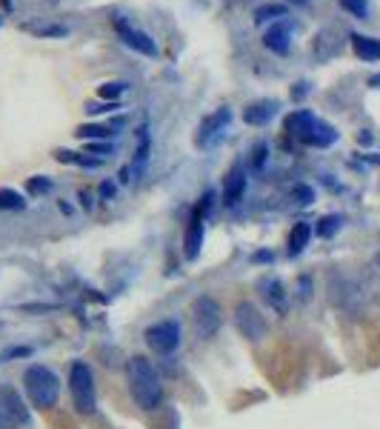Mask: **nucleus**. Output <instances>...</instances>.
I'll return each mask as SVG.
<instances>
[{"label":"nucleus","instance_id":"obj_36","mask_svg":"<svg viewBox=\"0 0 380 429\" xmlns=\"http://www.w3.org/2000/svg\"><path fill=\"white\" fill-rule=\"evenodd\" d=\"M80 200H83V206H86V209L92 206V198H89V192H80Z\"/></svg>","mask_w":380,"mask_h":429},{"label":"nucleus","instance_id":"obj_10","mask_svg":"<svg viewBox=\"0 0 380 429\" xmlns=\"http://www.w3.org/2000/svg\"><path fill=\"white\" fill-rule=\"evenodd\" d=\"M229 121H232L229 106H220V109H215L212 115H206L203 123H200V132H197V147H209V143L229 126Z\"/></svg>","mask_w":380,"mask_h":429},{"label":"nucleus","instance_id":"obj_7","mask_svg":"<svg viewBox=\"0 0 380 429\" xmlns=\"http://www.w3.org/2000/svg\"><path fill=\"white\" fill-rule=\"evenodd\" d=\"M146 343L152 352L157 355H171L178 346H181V324L178 320H157L146 329Z\"/></svg>","mask_w":380,"mask_h":429},{"label":"nucleus","instance_id":"obj_20","mask_svg":"<svg viewBox=\"0 0 380 429\" xmlns=\"http://www.w3.org/2000/svg\"><path fill=\"white\" fill-rule=\"evenodd\" d=\"M55 158H57L60 163H75V166H83V169H97V166H100V161H94V158H83V155L69 152V149H55Z\"/></svg>","mask_w":380,"mask_h":429},{"label":"nucleus","instance_id":"obj_14","mask_svg":"<svg viewBox=\"0 0 380 429\" xmlns=\"http://www.w3.org/2000/svg\"><path fill=\"white\" fill-rule=\"evenodd\" d=\"M278 109H281L278 100H255V103L246 106L244 121H246L249 126H266L274 115H278Z\"/></svg>","mask_w":380,"mask_h":429},{"label":"nucleus","instance_id":"obj_12","mask_svg":"<svg viewBox=\"0 0 380 429\" xmlns=\"http://www.w3.org/2000/svg\"><path fill=\"white\" fill-rule=\"evenodd\" d=\"M149 158H152V135H149V123H143L137 129V147H134V158H132V172L134 181H141L149 169Z\"/></svg>","mask_w":380,"mask_h":429},{"label":"nucleus","instance_id":"obj_29","mask_svg":"<svg viewBox=\"0 0 380 429\" xmlns=\"http://www.w3.org/2000/svg\"><path fill=\"white\" fill-rule=\"evenodd\" d=\"M292 198H295L300 206H309V203L315 200V189H312V186H306V184H300V186L292 189Z\"/></svg>","mask_w":380,"mask_h":429},{"label":"nucleus","instance_id":"obj_38","mask_svg":"<svg viewBox=\"0 0 380 429\" xmlns=\"http://www.w3.org/2000/svg\"><path fill=\"white\" fill-rule=\"evenodd\" d=\"M6 426H9V423H6V421H3V418H0V429H6Z\"/></svg>","mask_w":380,"mask_h":429},{"label":"nucleus","instance_id":"obj_26","mask_svg":"<svg viewBox=\"0 0 380 429\" xmlns=\"http://www.w3.org/2000/svg\"><path fill=\"white\" fill-rule=\"evenodd\" d=\"M31 34H38V38H66L69 29L66 26H26Z\"/></svg>","mask_w":380,"mask_h":429},{"label":"nucleus","instance_id":"obj_32","mask_svg":"<svg viewBox=\"0 0 380 429\" xmlns=\"http://www.w3.org/2000/svg\"><path fill=\"white\" fill-rule=\"evenodd\" d=\"M100 195H103V200H115L118 186H115L112 181H103V184H100Z\"/></svg>","mask_w":380,"mask_h":429},{"label":"nucleus","instance_id":"obj_31","mask_svg":"<svg viewBox=\"0 0 380 429\" xmlns=\"http://www.w3.org/2000/svg\"><path fill=\"white\" fill-rule=\"evenodd\" d=\"M86 152H92V155H112L115 147H109V143H89Z\"/></svg>","mask_w":380,"mask_h":429},{"label":"nucleus","instance_id":"obj_24","mask_svg":"<svg viewBox=\"0 0 380 429\" xmlns=\"http://www.w3.org/2000/svg\"><path fill=\"white\" fill-rule=\"evenodd\" d=\"M23 206H26V200H23L20 192H15V189H0V209H23Z\"/></svg>","mask_w":380,"mask_h":429},{"label":"nucleus","instance_id":"obj_6","mask_svg":"<svg viewBox=\"0 0 380 429\" xmlns=\"http://www.w3.org/2000/svg\"><path fill=\"white\" fill-rule=\"evenodd\" d=\"M234 327H237V332L244 335L246 341H263L266 338V332H269V324H266V318L260 315V309L255 306V304H249V301H240L237 306H234Z\"/></svg>","mask_w":380,"mask_h":429},{"label":"nucleus","instance_id":"obj_34","mask_svg":"<svg viewBox=\"0 0 380 429\" xmlns=\"http://www.w3.org/2000/svg\"><path fill=\"white\" fill-rule=\"evenodd\" d=\"M309 95V83H297V89H292V97L295 100H300V97H306Z\"/></svg>","mask_w":380,"mask_h":429},{"label":"nucleus","instance_id":"obj_15","mask_svg":"<svg viewBox=\"0 0 380 429\" xmlns=\"http://www.w3.org/2000/svg\"><path fill=\"white\" fill-rule=\"evenodd\" d=\"M289 38H292V32H289V23L278 20V23H272L263 34V46L272 49L274 55H286L289 52Z\"/></svg>","mask_w":380,"mask_h":429},{"label":"nucleus","instance_id":"obj_39","mask_svg":"<svg viewBox=\"0 0 380 429\" xmlns=\"http://www.w3.org/2000/svg\"><path fill=\"white\" fill-rule=\"evenodd\" d=\"M3 6H6V9H9V6H12V0H3Z\"/></svg>","mask_w":380,"mask_h":429},{"label":"nucleus","instance_id":"obj_1","mask_svg":"<svg viewBox=\"0 0 380 429\" xmlns=\"http://www.w3.org/2000/svg\"><path fill=\"white\" fill-rule=\"evenodd\" d=\"M126 381H129V392L134 404L143 412H155L163 404V383L160 375L155 372V367L146 361L143 355H134L126 361Z\"/></svg>","mask_w":380,"mask_h":429},{"label":"nucleus","instance_id":"obj_9","mask_svg":"<svg viewBox=\"0 0 380 429\" xmlns=\"http://www.w3.org/2000/svg\"><path fill=\"white\" fill-rule=\"evenodd\" d=\"M115 29H118V34H120V41L129 46V49H134V52H141V55H146V57H157V43L149 38L146 32H141V29H134V26H129L123 18H118L115 20Z\"/></svg>","mask_w":380,"mask_h":429},{"label":"nucleus","instance_id":"obj_23","mask_svg":"<svg viewBox=\"0 0 380 429\" xmlns=\"http://www.w3.org/2000/svg\"><path fill=\"white\" fill-rule=\"evenodd\" d=\"M75 135H78V137H83V140H97V137H109V135H115V132H112V126L83 123V126H78V129H75Z\"/></svg>","mask_w":380,"mask_h":429},{"label":"nucleus","instance_id":"obj_11","mask_svg":"<svg viewBox=\"0 0 380 429\" xmlns=\"http://www.w3.org/2000/svg\"><path fill=\"white\" fill-rule=\"evenodd\" d=\"M297 140H300V143H306V147L326 149V147H332V143L337 140V132H335V126H332V123H326V121L315 118L312 123H309V126H306V129L297 135Z\"/></svg>","mask_w":380,"mask_h":429},{"label":"nucleus","instance_id":"obj_28","mask_svg":"<svg viewBox=\"0 0 380 429\" xmlns=\"http://www.w3.org/2000/svg\"><path fill=\"white\" fill-rule=\"evenodd\" d=\"M340 6L346 9L349 15H355V18H366L369 15V0H340Z\"/></svg>","mask_w":380,"mask_h":429},{"label":"nucleus","instance_id":"obj_37","mask_svg":"<svg viewBox=\"0 0 380 429\" xmlns=\"http://www.w3.org/2000/svg\"><path fill=\"white\" fill-rule=\"evenodd\" d=\"M369 86H374V89H380V75H372V78H369Z\"/></svg>","mask_w":380,"mask_h":429},{"label":"nucleus","instance_id":"obj_19","mask_svg":"<svg viewBox=\"0 0 380 429\" xmlns=\"http://www.w3.org/2000/svg\"><path fill=\"white\" fill-rule=\"evenodd\" d=\"M289 15V6L286 4H263L255 9V23H266L272 18H286Z\"/></svg>","mask_w":380,"mask_h":429},{"label":"nucleus","instance_id":"obj_8","mask_svg":"<svg viewBox=\"0 0 380 429\" xmlns=\"http://www.w3.org/2000/svg\"><path fill=\"white\" fill-rule=\"evenodd\" d=\"M0 418L9 426H29V407L23 404L20 392H15L12 386L0 389Z\"/></svg>","mask_w":380,"mask_h":429},{"label":"nucleus","instance_id":"obj_16","mask_svg":"<svg viewBox=\"0 0 380 429\" xmlns=\"http://www.w3.org/2000/svg\"><path fill=\"white\" fill-rule=\"evenodd\" d=\"M258 290H260V295L269 301V306L274 309V312H286V295H283V283L278 280V278H263L260 283H258Z\"/></svg>","mask_w":380,"mask_h":429},{"label":"nucleus","instance_id":"obj_25","mask_svg":"<svg viewBox=\"0 0 380 429\" xmlns=\"http://www.w3.org/2000/svg\"><path fill=\"white\" fill-rule=\"evenodd\" d=\"M123 92H126V83H123V81H112V83H103V86L97 89V95H100L103 100H112V103H115V100H118V97H120Z\"/></svg>","mask_w":380,"mask_h":429},{"label":"nucleus","instance_id":"obj_33","mask_svg":"<svg viewBox=\"0 0 380 429\" xmlns=\"http://www.w3.org/2000/svg\"><path fill=\"white\" fill-rule=\"evenodd\" d=\"M263 161H266V143H258V147H255V158H252V166L260 169Z\"/></svg>","mask_w":380,"mask_h":429},{"label":"nucleus","instance_id":"obj_40","mask_svg":"<svg viewBox=\"0 0 380 429\" xmlns=\"http://www.w3.org/2000/svg\"><path fill=\"white\" fill-rule=\"evenodd\" d=\"M377 266H380V255H377Z\"/></svg>","mask_w":380,"mask_h":429},{"label":"nucleus","instance_id":"obj_2","mask_svg":"<svg viewBox=\"0 0 380 429\" xmlns=\"http://www.w3.org/2000/svg\"><path fill=\"white\" fill-rule=\"evenodd\" d=\"M23 389H26V395L34 409H52L60 398V381L43 364H31L23 372Z\"/></svg>","mask_w":380,"mask_h":429},{"label":"nucleus","instance_id":"obj_21","mask_svg":"<svg viewBox=\"0 0 380 429\" xmlns=\"http://www.w3.org/2000/svg\"><path fill=\"white\" fill-rule=\"evenodd\" d=\"M315 121V115L312 112H309V109H297V112H292L289 118H286V132H292L295 137L309 126V123H312Z\"/></svg>","mask_w":380,"mask_h":429},{"label":"nucleus","instance_id":"obj_35","mask_svg":"<svg viewBox=\"0 0 380 429\" xmlns=\"http://www.w3.org/2000/svg\"><path fill=\"white\" fill-rule=\"evenodd\" d=\"M129 175H132V166H123V169H120V175H118V177H120V184H129V181H132Z\"/></svg>","mask_w":380,"mask_h":429},{"label":"nucleus","instance_id":"obj_18","mask_svg":"<svg viewBox=\"0 0 380 429\" xmlns=\"http://www.w3.org/2000/svg\"><path fill=\"white\" fill-rule=\"evenodd\" d=\"M309 238H312V226H309L306 221L295 224V229H292V235H289V255H292V258L300 255L303 249L309 246Z\"/></svg>","mask_w":380,"mask_h":429},{"label":"nucleus","instance_id":"obj_22","mask_svg":"<svg viewBox=\"0 0 380 429\" xmlns=\"http://www.w3.org/2000/svg\"><path fill=\"white\" fill-rule=\"evenodd\" d=\"M340 226H343L340 214H323V218L318 221V226H315V232H318V238H332Z\"/></svg>","mask_w":380,"mask_h":429},{"label":"nucleus","instance_id":"obj_17","mask_svg":"<svg viewBox=\"0 0 380 429\" xmlns=\"http://www.w3.org/2000/svg\"><path fill=\"white\" fill-rule=\"evenodd\" d=\"M352 49L360 60H380V41L377 38H366V34H352Z\"/></svg>","mask_w":380,"mask_h":429},{"label":"nucleus","instance_id":"obj_41","mask_svg":"<svg viewBox=\"0 0 380 429\" xmlns=\"http://www.w3.org/2000/svg\"><path fill=\"white\" fill-rule=\"evenodd\" d=\"M0 23H3V20H0Z\"/></svg>","mask_w":380,"mask_h":429},{"label":"nucleus","instance_id":"obj_5","mask_svg":"<svg viewBox=\"0 0 380 429\" xmlns=\"http://www.w3.org/2000/svg\"><path fill=\"white\" fill-rule=\"evenodd\" d=\"M212 198L215 192H206L200 198V203L195 206L192 218H189V226H186V235H183V246H186V258L195 261L200 255V246H203V235H206V218L212 212Z\"/></svg>","mask_w":380,"mask_h":429},{"label":"nucleus","instance_id":"obj_30","mask_svg":"<svg viewBox=\"0 0 380 429\" xmlns=\"http://www.w3.org/2000/svg\"><path fill=\"white\" fill-rule=\"evenodd\" d=\"M29 355H31L29 346H12V349H6L3 355H0V361H12V358H29Z\"/></svg>","mask_w":380,"mask_h":429},{"label":"nucleus","instance_id":"obj_4","mask_svg":"<svg viewBox=\"0 0 380 429\" xmlns=\"http://www.w3.org/2000/svg\"><path fill=\"white\" fill-rule=\"evenodd\" d=\"M192 324H195L197 338H203V341L215 338L220 332V324H223V309H220V304L212 295H200L192 304Z\"/></svg>","mask_w":380,"mask_h":429},{"label":"nucleus","instance_id":"obj_3","mask_svg":"<svg viewBox=\"0 0 380 429\" xmlns=\"http://www.w3.org/2000/svg\"><path fill=\"white\" fill-rule=\"evenodd\" d=\"M69 392H72V404L80 415H92L97 409L94 375L86 361H75L72 369H69Z\"/></svg>","mask_w":380,"mask_h":429},{"label":"nucleus","instance_id":"obj_27","mask_svg":"<svg viewBox=\"0 0 380 429\" xmlns=\"http://www.w3.org/2000/svg\"><path fill=\"white\" fill-rule=\"evenodd\" d=\"M26 189H29V195H43V192L52 189V181H49L46 175H34V177H29Z\"/></svg>","mask_w":380,"mask_h":429},{"label":"nucleus","instance_id":"obj_13","mask_svg":"<svg viewBox=\"0 0 380 429\" xmlns=\"http://www.w3.org/2000/svg\"><path fill=\"white\" fill-rule=\"evenodd\" d=\"M244 192H246V169L240 163H234L226 175V181H223V203L237 206L240 200H244Z\"/></svg>","mask_w":380,"mask_h":429}]
</instances>
